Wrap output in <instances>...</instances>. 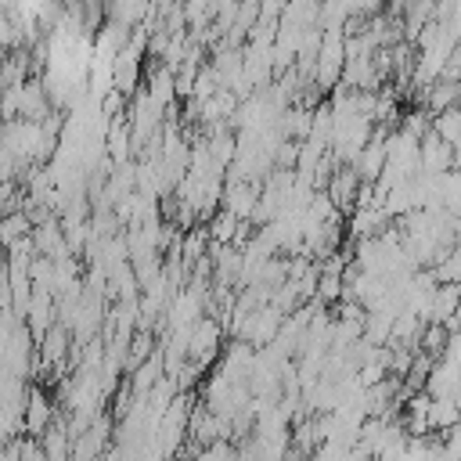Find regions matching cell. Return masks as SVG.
<instances>
[{"label": "cell", "mask_w": 461, "mask_h": 461, "mask_svg": "<svg viewBox=\"0 0 461 461\" xmlns=\"http://www.w3.org/2000/svg\"><path fill=\"white\" fill-rule=\"evenodd\" d=\"M457 421H461V414H457L454 400H432L429 403V432H447Z\"/></svg>", "instance_id": "cell-9"}, {"label": "cell", "mask_w": 461, "mask_h": 461, "mask_svg": "<svg viewBox=\"0 0 461 461\" xmlns=\"http://www.w3.org/2000/svg\"><path fill=\"white\" fill-rule=\"evenodd\" d=\"M418 162H421V173H429V176H439V173H447L450 166H454V148L447 144V140H439L432 130L421 137V144H418Z\"/></svg>", "instance_id": "cell-4"}, {"label": "cell", "mask_w": 461, "mask_h": 461, "mask_svg": "<svg viewBox=\"0 0 461 461\" xmlns=\"http://www.w3.org/2000/svg\"><path fill=\"white\" fill-rule=\"evenodd\" d=\"M457 306H461V285H436L421 313V324H447L457 313Z\"/></svg>", "instance_id": "cell-5"}, {"label": "cell", "mask_w": 461, "mask_h": 461, "mask_svg": "<svg viewBox=\"0 0 461 461\" xmlns=\"http://www.w3.org/2000/svg\"><path fill=\"white\" fill-rule=\"evenodd\" d=\"M259 191H263V184L259 180H227V187H223V212L227 216H234L238 223H245L252 212H256V202H259Z\"/></svg>", "instance_id": "cell-1"}, {"label": "cell", "mask_w": 461, "mask_h": 461, "mask_svg": "<svg viewBox=\"0 0 461 461\" xmlns=\"http://www.w3.org/2000/svg\"><path fill=\"white\" fill-rule=\"evenodd\" d=\"M29 234H32V220H29L25 209H14V212H4L0 216V249L4 252L11 245H18L22 238H29Z\"/></svg>", "instance_id": "cell-7"}, {"label": "cell", "mask_w": 461, "mask_h": 461, "mask_svg": "<svg viewBox=\"0 0 461 461\" xmlns=\"http://www.w3.org/2000/svg\"><path fill=\"white\" fill-rule=\"evenodd\" d=\"M447 29H450V36L461 43V4H454V14H450V22H447Z\"/></svg>", "instance_id": "cell-12"}, {"label": "cell", "mask_w": 461, "mask_h": 461, "mask_svg": "<svg viewBox=\"0 0 461 461\" xmlns=\"http://www.w3.org/2000/svg\"><path fill=\"white\" fill-rule=\"evenodd\" d=\"M40 342H43V346H40L43 364H47V367H54V364H61V357H65V349H68V328L54 324Z\"/></svg>", "instance_id": "cell-8"}, {"label": "cell", "mask_w": 461, "mask_h": 461, "mask_svg": "<svg viewBox=\"0 0 461 461\" xmlns=\"http://www.w3.org/2000/svg\"><path fill=\"white\" fill-rule=\"evenodd\" d=\"M209 234L216 238V245H230V241L238 238V220H234V216H227V212L220 209V212L209 220Z\"/></svg>", "instance_id": "cell-10"}, {"label": "cell", "mask_w": 461, "mask_h": 461, "mask_svg": "<svg viewBox=\"0 0 461 461\" xmlns=\"http://www.w3.org/2000/svg\"><path fill=\"white\" fill-rule=\"evenodd\" d=\"M443 447H447V454H450V457H457V461H461V421H457L454 429H447Z\"/></svg>", "instance_id": "cell-11"}, {"label": "cell", "mask_w": 461, "mask_h": 461, "mask_svg": "<svg viewBox=\"0 0 461 461\" xmlns=\"http://www.w3.org/2000/svg\"><path fill=\"white\" fill-rule=\"evenodd\" d=\"M220 324L212 321V317H202L194 328H191V335H187V357H191V364H198V367H205L212 357H216V349H220Z\"/></svg>", "instance_id": "cell-2"}, {"label": "cell", "mask_w": 461, "mask_h": 461, "mask_svg": "<svg viewBox=\"0 0 461 461\" xmlns=\"http://www.w3.org/2000/svg\"><path fill=\"white\" fill-rule=\"evenodd\" d=\"M357 191H360V180H357L353 166H335L331 176H328V184H324V194L331 198L335 212H353Z\"/></svg>", "instance_id": "cell-3"}, {"label": "cell", "mask_w": 461, "mask_h": 461, "mask_svg": "<svg viewBox=\"0 0 461 461\" xmlns=\"http://www.w3.org/2000/svg\"><path fill=\"white\" fill-rule=\"evenodd\" d=\"M50 421H54V407L47 403L43 389H29V396H25V432L43 436L50 429Z\"/></svg>", "instance_id": "cell-6"}, {"label": "cell", "mask_w": 461, "mask_h": 461, "mask_svg": "<svg viewBox=\"0 0 461 461\" xmlns=\"http://www.w3.org/2000/svg\"><path fill=\"white\" fill-rule=\"evenodd\" d=\"M450 169H457V173H461V151H454V166H450Z\"/></svg>", "instance_id": "cell-13"}]
</instances>
